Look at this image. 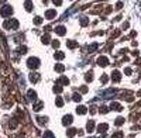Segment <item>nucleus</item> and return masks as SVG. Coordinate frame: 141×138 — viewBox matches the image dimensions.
Segmentation results:
<instances>
[{
	"label": "nucleus",
	"mask_w": 141,
	"mask_h": 138,
	"mask_svg": "<svg viewBox=\"0 0 141 138\" xmlns=\"http://www.w3.org/2000/svg\"><path fill=\"white\" fill-rule=\"evenodd\" d=\"M10 127H13V128H14V127H17V121H16V120L10 121Z\"/></svg>",
	"instance_id": "40"
},
{
	"label": "nucleus",
	"mask_w": 141,
	"mask_h": 138,
	"mask_svg": "<svg viewBox=\"0 0 141 138\" xmlns=\"http://www.w3.org/2000/svg\"><path fill=\"white\" fill-rule=\"evenodd\" d=\"M37 121L42 125V124H45V123L48 121V118H47V117H37Z\"/></svg>",
	"instance_id": "21"
},
{
	"label": "nucleus",
	"mask_w": 141,
	"mask_h": 138,
	"mask_svg": "<svg viewBox=\"0 0 141 138\" xmlns=\"http://www.w3.org/2000/svg\"><path fill=\"white\" fill-rule=\"evenodd\" d=\"M107 128H109V125L106 124V123H103V124H99V125H97V131H99V132H104V131H107Z\"/></svg>",
	"instance_id": "13"
},
{
	"label": "nucleus",
	"mask_w": 141,
	"mask_h": 138,
	"mask_svg": "<svg viewBox=\"0 0 141 138\" xmlns=\"http://www.w3.org/2000/svg\"><path fill=\"white\" fill-rule=\"evenodd\" d=\"M135 64H138V65H140V64H141V58H138V59L135 61Z\"/></svg>",
	"instance_id": "45"
},
{
	"label": "nucleus",
	"mask_w": 141,
	"mask_h": 138,
	"mask_svg": "<svg viewBox=\"0 0 141 138\" xmlns=\"http://www.w3.org/2000/svg\"><path fill=\"white\" fill-rule=\"evenodd\" d=\"M44 138H55V137H54V134L51 131H45L44 132Z\"/></svg>",
	"instance_id": "26"
},
{
	"label": "nucleus",
	"mask_w": 141,
	"mask_h": 138,
	"mask_svg": "<svg viewBox=\"0 0 141 138\" xmlns=\"http://www.w3.org/2000/svg\"><path fill=\"white\" fill-rule=\"evenodd\" d=\"M72 121H74V118H72L71 114H68V116H65V117L62 118V124H64V125H69Z\"/></svg>",
	"instance_id": "8"
},
{
	"label": "nucleus",
	"mask_w": 141,
	"mask_h": 138,
	"mask_svg": "<svg viewBox=\"0 0 141 138\" xmlns=\"http://www.w3.org/2000/svg\"><path fill=\"white\" fill-rule=\"evenodd\" d=\"M81 23H82V25L85 27V25H88V23H89V20H88L86 17H82V18H81Z\"/></svg>",
	"instance_id": "32"
},
{
	"label": "nucleus",
	"mask_w": 141,
	"mask_h": 138,
	"mask_svg": "<svg viewBox=\"0 0 141 138\" xmlns=\"http://www.w3.org/2000/svg\"><path fill=\"white\" fill-rule=\"evenodd\" d=\"M110 109H111V110H117V111H121V110H123V107L119 104V103H116V102L110 104Z\"/></svg>",
	"instance_id": "14"
},
{
	"label": "nucleus",
	"mask_w": 141,
	"mask_h": 138,
	"mask_svg": "<svg viewBox=\"0 0 141 138\" xmlns=\"http://www.w3.org/2000/svg\"><path fill=\"white\" fill-rule=\"evenodd\" d=\"M96 49H97V44H92L90 47H89V52H93Z\"/></svg>",
	"instance_id": "34"
},
{
	"label": "nucleus",
	"mask_w": 141,
	"mask_h": 138,
	"mask_svg": "<svg viewBox=\"0 0 141 138\" xmlns=\"http://www.w3.org/2000/svg\"><path fill=\"white\" fill-rule=\"evenodd\" d=\"M42 23V18L41 17H35V18H34V24L35 25H40Z\"/></svg>",
	"instance_id": "29"
},
{
	"label": "nucleus",
	"mask_w": 141,
	"mask_h": 138,
	"mask_svg": "<svg viewBox=\"0 0 141 138\" xmlns=\"http://www.w3.org/2000/svg\"><path fill=\"white\" fill-rule=\"evenodd\" d=\"M54 31L58 34V35H65V34H67V28H65L64 25H57V27L54 28Z\"/></svg>",
	"instance_id": "5"
},
{
	"label": "nucleus",
	"mask_w": 141,
	"mask_h": 138,
	"mask_svg": "<svg viewBox=\"0 0 141 138\" xmlns=\"http://www.w3.org/2000/svg\"><path fill=\"white\" fill-rule=\"evenodd\" d=\"M76 132H78V130H76V128H69V130L67 131V135H68V137H74Z\"/></svg>",
	"instance_id": "19"
},
{
	"label": "nucleus",
	"mask_w": 141,
	"mask_h": 138,
	"mask_svg": "<svg viewBox=\"0 0 141 138\" xmlns=\"http://www.w3.org/2000/svg\"><path fill=\"white\" fill-rule=\"evenodd\" d=\"M52 47H54V48H58V47H59V41L58 40H54V41H52Z\"/></svg>",
	"instance_id": "36"
},
{
	"label": "nucleus",
	"mask_w": 141,
	"mask_h": 138,
	"mask_svg": "<svg viewBox=\"0 0 141 138\" xmlns=\"http://www.w3.org/2000/svg\"><path fill=\"white\" fill-rule=\"evenodd\" d=\"M52 3H54L55 6H61V4H62V0H52Z\"/></svg>",
	"instance_id": "38"
},
{
	"label": "nucleus",
	"mask_w": 141,
	"mask_h": 138,
	"mask_svg": "<svg viewBox=\"0 0 141 138\" xmlns=\"http://www.w3.org/2000/svg\"><path fill=\"white\" fill-rule=\"evenodd\" d=\"M55 103H57V106H58V107H62V106H64V100H62L61 97H57Z\"/></svg>",
	"instance_id": "27"
},
{
	"label": "nucleus",
	"mask_w": 141,
	"mask_h": 138,
	"mask_svg": "<svg viewBox=\"0 0 141 138\" xmlns=\"http://www.w3.org/2000/svg\"><path fill=\"white\" fill-rule=\"evenodd\" d=\"M99 111H100V113H102V114H106V113H107V111H109V109H107V107H106V106H102V107H100V109H99Z\"/></svg>",
	"instance_id": "30"
},
{
	"label": "nucleus",
	"mask_w": 141,
	"mask_h": 138,
	"mask_svg": "<svg viewBox=\"0 0 141 138\" xmlns=\"http://www.w3.org/2000/svg\"><path fill=\"white\" fill-rule=\"evenodd\" d=\"M111 79H113V82H120L121 80V73L119 72V71H113V73H111Z\"/></svg>",
	"instance_id": "7"
},
{
	"label": "nucleus",
	"mask_w": 141,
	"mask_h": 138,
	"mask_svg": "<svg viewBox=\"0 0 141 138\" xmlns=\"http://www.w3.org/2000/svg\"><path fill=\"white\" fill-rule=\"evenodd\" d=\"M58 83H61V85H68V83H69V80H68V78L62 76V78H61V79L58 80Z\"/></svg>",
	"instance_id": "23"
},
{
	"label": "nucleus",
	"mask_w": 141,
	"mask_h": 138,
	"mask_svg": "<svg viewBox=\"0 0 141 138\" xmlns=\"http://www.w3.org/2000/svg\"><path fill=\"white\" fill-rule=\"evenodd\" d=\"M64 58H65L64 52H55V59H58V61H62Z\"/></svg>",
	"instance_id": "20"
},
{
	"label": "nucleus",
	"mask_w": 141,
	"mask_h": 138,
	"mask_svg": "<svg viewBox=\"0 0 141 138\" xmlns=\"http://www.w3.org/2000/svg\"><path fill=\"white\" fill-rule=\"evenodd\" d=\"M81 89H82V93H86V92H88V87H86V86H82Z\"/></svg>",
	"instance_id": "42"
},
{
	"label": "nucleus",
	"mask_w": 141,
	"mask_h": 138,
	"mask_svg": "<svg viewBox=\"0 0 141 138\" xmlns=\"http://www.w3.org/2000/svg\"><path fill=\"white\" fill-rule=\"evenodd\" d=\"M123 28H124V30H127V28H128V23H124V25H123Z\"/></svg>",
	"instance_id": "44"
},
{
	"label": "nucleus",
	"mask_w": 141,
	"mask_h": 138,
	"mask_svg": "<svg viewBox=\"0 0 141 138\" xmlns=\"http://www.w3.org/2000/svg\"><path fill=\"white\" fill-rule=\"evenodd\" d=\"M76 113L78 114H86V107H85V106H78V107H76Z\"/></svg>",
	"instance_id": "16"
},
{
	"label": "nucleus",
	"mask_w": 141,
	"mask_h": 138,
	"mask_svg": "<svg viewBox=\"0 0 141 138\" xmlns=\"http://www.w3.org/2000/svg\"><path fill=\"white\" fill-rule=\"evenodd\" d=\"M27 65L30 69H37L38 66H40V59L38 58H28V61H27Z\"/></svg>",
	"instance_id": "3"
},
{
	"label": "nucleus",
	"mask_w": 141,
	"mask_h": 138,
	"mask_svg": "<svg viewBox=\"0 0 141 138\" xmlns=\"http://www.w3.org/2000/svg\"><path fill=\"white\" fill-rule=\"evenodd\" d=\"M137 94H138V96H141V90H140V92H138V93H137Z\"/></svg>",
	"instance_id": "46"
},
{
	"label": "nucleus",
	"mask_w": 141,
	"mask_h": 138,
	"mask_svg": "<svg viewBox=\"0 0 141 138\" xmlns=\"http://www.w3.org/2000/svg\"><path fill=\"white\" fill-rule=\"evenodd\" d=\"M100 83H102V85L107 83V75H102V76H100Z\"/></svg>",
	"instance_id": "25"
},
{
	"label": "nucleus",
	"mask_w": 141,
	"mask_h": 138,
	"mask_svg": "<svg viewBox=\"0 0 141 138\" xmlns=\"http://www.w3.org/2000/svg\"><path fill=\"white\" fill-rule=\"evenodd\" d=\"M97 65L99 66H107L109 65V59L106 57H99L97 58Z\"/></svg>",
	"instance_id": "6"
},
{
	"label": "nucleus",
	"mask_w": 141,
	"mask_h": 138,
	"mask_svg": "<svg viewBox=\"0 0 141 138\" xmlns=\"http://www.w3.org/2000/svg\"><path fill=\"white\" fill-rule=\"evenodd\" d=\"M54 92H55V93H61V92H62V87H61V86H54Z\"/></svg>",
	"instance_id": "35"
},
{
	"label": "nucleus",
	"mask_w": 141,
	"mask_h": 138,
	"mask_svg": "<svg viewBox=\"0 0 141 138\" xmlns=\"http://www.w3.org/2000/svg\"><path fill=\"white\" fill-rule=\"evenodd\" d=\"M20 52H21V54H25V52H27V48H25V47H21V48H20Z\"/></svg>",
	"instance_id": "41"
},
{
	"label": "nucleus",
	"mask_w": 141,
	"mask_h": 138,
	"mask_svg": "<svg viewBox=\"0 0 141 138\" xmlns=\"http://www.w3.org/2000/svg\"><path fill=\"white\" fill-rule=\"evenodd\" d=\"M55 71L57 72H64L65 68H64V65H55Z\"/></svg>",
	"instance_id": "28"
},
{
	"label": "nucleus",
	"mask_w": 141,
	"mask_h": 138,
	"mask_svg": "<svg viewBox=\"0 0 141 138\" xmlns=\"http://www.w3.org/2000/svg\"><path fill=\"white\" fill-rule=\"evenodd\" d=\"M116 92H117L116 89H109V90H104V93H100V96L104 99H109V97H111V96H114Z\"/></svg>",
	"instance_id": "4"
},
{
	"label": "nucleus",
	"mask_w": 141,
	"mask_h": 138,
	"mask_svg": "<svg viewBox=\"0 0 141 138\" xmlns=\"http://www.w3.org/2000/svg\"><path fill=\"white\" fill-rule=\"evenodd\" d=\"M123 137V132H116V134H113V138H121Z\"/></svg>",
	"instance_id": "37"
},
{
	"label": "nucleus",
	"mask_w": 141,
	"mask_h": 138,
	"mask_svg": "<svg viewBox=\"0 0 141 138\" xmlns=\"http://www.w3.org/2000/svg\"><path fill=\"white\" fill-rule=\"evenodd\" d=\"M74 100H75V102H78V103H79V102L82 100V97H81V94H79V93H75V94H74Z\"/></svg>",
	"instance_id": "31"
},
{
	"label": "nucleus",
	"mask_w": 141,
	"mask_h": 138,
	"mask_svg": "<svg viewBox=\"0 0 141 138\" xmlns=\"http://www.w3.org/2000/svg\"><path fill=\"white\" fill-rule=\"evenodd\" d=\"M124 73L126 75H131V69L130 68H124Z\"/></svg>",
	"instance_id": "39"
},
{
	"label": "nucleus",
	"mask_w": 141,
	"mask_h": 138,
	"mask_svg": "<svg viewBox=\"0 0 141 138\" xmlns=\"http://www.w3.org/2000/svg\"><path fill=\"white\" fill-rule=\"evenodd\" d=\"M93 130H95V121L89 120V121H88V125H86V131H88V132H92Z\"/></svg>",
	"instance_id": "10"
},
{
	"label": "nucleus",
	"mask_w": 141,
	"mask_h": 138,
	"mask_svg": "<svg viewBox=\"0 0 141 138\" xmlns=\"http://www.w3.org/2000/svg\"><path fill=\"white\" fill-rule=\"evenodd\" d=\"M57 17V11L55 10H48L47 13H45V18H48V20H52V18H55Z\"/></svg>",
	"instance_id": "9"
},
{
	"label": "nucleus",
	"mask_w": 141,
	"mask_h": 138,
	"mask_svg": "<svg viewBox=\"0 0 141 138\" xmlns=\"http://www.w3.org/2000/svg\"><path fill=\"white\" fill-rule=\"evenodd\" d=\"M11 14H13V7L8 6V4L3 6L1 10H0V16L1 17H8V16H11Z\"/></svg>",
	"instance_id": "2"
},
{
	"label": "nucleus",
	"mask_w": 141,
	"mask_h": 138,
	"mask_svg": "<svg viewBox=\"0 0 141 138\" xmlns=\"http://www.w3.org/2000/svg\"><path fill=\"white\" fill-rule=\"evenodd\" d=\"M85 79H86V82L89 83V82H92V79H93V73L92 72H88L86 73V76H85Z\"/></svg>",
	"instance_id": "22"
},
{
	"label": "nucleus",
	"mask_w": 141,
	"mask_h": 138,
	"mask_svg": "<svg viewBox=\"0 0 141 138\" xmlns=\"http://www.w3.org/2000/svg\"><path fill=\"white\" fill-rule=\"evenodd\" d=\"M116 7H117V8H121V7H123V3H117Z\"/></svg>",
	"instance_id": "43"
},
{
	"label": "nucleus",
	"mask_w": 141,
	"mask_h": 138,
	"mask_svg": "<svg viewBox=\"0 0 141 138\" xmlns=\"http://www.w3.org/2000/svg\"><path fill=\"white\" fill-rule=\"evenodd\" d=\"M24 7H25V10H27V11H31V10H33V1L27 0V1L24 3Z\"/></svg>",
	"instance_id": "17"
},
{
	"label": "nucleus",
	"mask_w": 141,
	"mask_h": 138,
	"mask_svg": "<svg viewBox=\"0 0 141 138\" xmlns=\"http://www.w3.org/2000/svg\"><path fill=\"white\" fill-rule=\"evenodd\" d=\"M50 41H51V38H50V35H48V34H45V35H42V37H41V42H42V44H48Z\"/></svg>",
	"instance_id": "18"
},
{
	"label": "nucleus",
	"mask_w": 141,
	"mask_h": 138,
	"mask_svg": "<svg viewBox=\"0 0 141 138\" xmlns=\"http://www.w3.org/2000/svg\"><path fill=\"white\" fill-rule=\"evenodd\" d=\"M67 45H68V47H69L71 49H74L75 47H76V42H75V41H67Z\"/></svg>",
	"instance_id": "24"
},
{
	"label": "nucleus",
	"mask_w": 141,
	"mask_h": 138,
	"mask_svg": "<svg viewBox=\"0 0 141 138\" xmlns=\"http://www.w3.org/2000/svg\"><path fill=\"white\" fill-rule=\"evenodd\" d=\"M123 123H124V118H123V117H119L116 120V125H121Z\"/></svg>",
	"instance_id": "33"
},
{
	"label": "nucleus",
	"mask_w": 141,
	"mask_h": 138,
	"mask_svg": "<svg viewBox=\"0 0 141 138\" xmlns=\"http://www.w3.org/2000/svg\"><path fill=\"white\" fill-rule=\"evenodd\" d=\"M42 107H44V103H42V102H37V103L34 104L33 109H34V111H40Z\"/></svg>",
	"instance_id": "15"
},
{
	"label": "nucleus",
	"mask_w": 141,
	"mask_h": 138,
	"mask_svg": "<svg viewBox=\"0 0 141 138\" xmlns=\"http://www.w3.org/2000/svg\"><path fill=\"white\" fill-rule=\"evenodd\" d=\"M38 79H40V75H38V73H31V75H30V82H31V83H37Z\"/></svg>",
	"instance_id": "11"
},
{
	"label": "nucleus",
	"mask_w": 141,
	"mask_h": 138,
	"mask_svg": "<svg viewBox=\"0 0 141 138\" xmlns=\"http://www.w3.org/2000/svg\"><path fill=\"white\" fill-rule=\"evenodd\" d=\"M27 96H28V99H30L31 102H34V100L37 99V93H35L34 90H28V92H27Z\"/></svg>",
	"instance_id": "12"
},
{
	"label": "nucleus",
	"mask_w": 141,
	"mask_h": 138,
	"mask_svg": "<svg viewBox=\"0 0 141 138\" xmlns=\"http://www.w3.org/2000/svg\"><path fill=\"white\" fill-rule=\"evenodd\" d=\"M3 27H4L6 30H10V28L17 30V28H18V21H17V20H7V21L3 23Z\"/></svg>",
	"instance_id": "1"
}]
</instances>
